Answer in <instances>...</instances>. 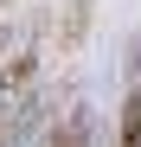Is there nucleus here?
Wrapping results in <instances>:
<instances>
[{
    "mask_svg": "<svg viewBox=\"0 0 141 147\" xmlns=\"http://www.w3.org/2000/svg\"><path fill=\"white\" fill-rule=\"evenodd\" d=\"M0 121H7V115H0Z\"/></svg>",
    "mask_w": 141,
    "mask_h": 147,
    "instance_id": "obj_5",
    "label": "nucleus"
},
{
    "mask_svg": "<svg viewBox=\"0 0 141 147\" xmlns=\"http://www.w3.org/2000/svg\"><path fill=\"white\" fill-rule=\"evenodd\" d=\"M115 147H141V83L128 90V102H122V134H115Z\"/></svg>",
    "mask_w": 141,
    "mask_h": 147,
    "instance_id": "obj_2",
    "label": "nucleus"
},
{
    "mask_svg": "<svg viewBox=\"0 0 141 147\" xmlns=\"http://www.w3.org/2000/svg\"><path fill=\"white\" fill-rule=\"evenodd\" d=\"M32 70H39V51H19V58H13L7 70H0V102L26 90V83H32Z\"/></svg>",
    "mask_w": 141,
    "mask_h": 147,
    "instance_id": "obj_1",
    "label": "nucleus"
},
{
    "mask_svg": "<svg viewBox=\"0 0 141 147\" xmlns=\"http://www.w3.org/2000/svg\"><path fill=\"white\" fill-rule=\"evenodd\" d=\"M0 7H7V0H0Z\"/></svg>",
    "mask_w": 141,
    "mask_h": 147,
    "instance_id": "obj_4",
    "label": "nucleus"
},
{
    "mask_svg": "<svg viewBox=\"0 0 141 147\" xmlns=\"http://www.w3.org/2000/svg\"><path fill=\"white\" fill-rule=\"evenodd\" d=\"M45 147H83V115H70V121H64V128L45 141Z\"/></svg>",
    "mask_w": 141,
    "mask_h": 147,
    "instance_id": "obj_3",
    "label": "nucleus"
}]
</instances>
